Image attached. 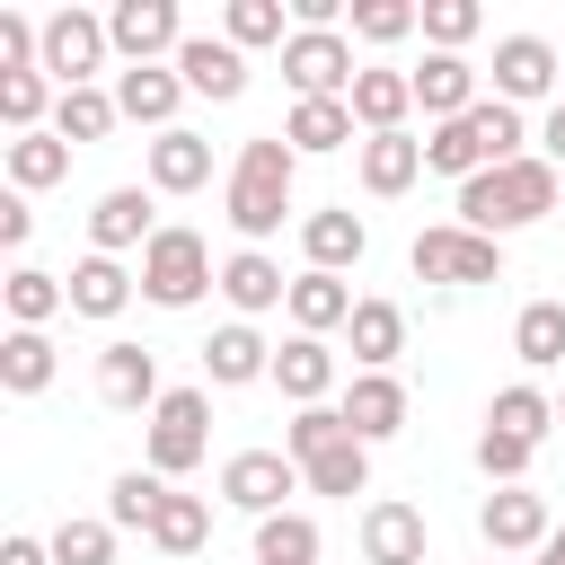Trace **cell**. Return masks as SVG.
Wrapping results in <instances>:
<instances>
[{
    "label": "cell",
    "instance_id": "bcb514c9",
    "mask_svg": "<svg viewBox=\"0 0 565 565\" xmlns=\"http://www.w3.org/2000/svg\"><path fill=\"white\" fill-rule=\"evenodd\" d=\"M53 565H115V521H62Z\"/></svg>",
    "mask_w": 565,
    "mask_h": 565
},
{
    "label": "cell",
    "instance_id": "2e32d148",
    "mask_svg": "<svg viewBox=\"0 0 565 565\" xmlns=\"http://www.w3.org/2000/svg\"><path fill=\"white\" fill-rule=\"evenodd\" d=\"M177 79H185L194 97L230 106V97L247 88V53H238L230 35H185V44H177Z\"/></svg>",
    "mask_w": 565,
    "mask_h": 565
},
{
    "label": "cell",
    "instance_id": "603a6c76",
    "mask_svg": "<svg viewBox=\"0 0 565 565\" xmlns=\"http://www.w3.org/2000/svg\"><path fill=\"white\" fill-rule=\"evenodd\" d=\"M203 380H212V388H247V380H274V344H265L247 318H230V327H212V344H203Z\"/></svg>",
    "mask_w": 565,
    "mask_h": 565
},
{
    "label": "cell",
    "instance_id": "ba28073f",
    "mask_svg": "<svg viewBox=\"0 0 565 565\" xmlns=\"http://www.w3.org/2000/svg\"><path fill=\"white\" fill-rule=\"evenodd\" d=\"M106 53H115L106 18H88V9H53V18H44V79H53V88H97Z\"/></svg>",
    "mask_w": 565,
    "mask_h": 565
},
{
    "label": "cell",
    "instance_id": "d6a6232c",
    "mask_svg": "<svg viewBox=\"0 0 565 565\" xmlns=\"http://www.w3.org/2000/svg\"><path fill=\"white\" fill-rule=\"evenodd\" d=\"M0 300H9V327H53V318L71 309V282L44 274V265H18V274L0 282Z\"/></svg>",
    "mask_w": 565,
    "mask_h": 565
},
{
    "label": "cell",
    "instance_id": "b9f144b4",
    "mask_svg": "<svg viewBox=\"0 0 565 565\" xmlns=\"http://www.w3.org/2000/svg\"><path fill=\"white\" fill-rule=\"evenodd\" d=\"M335 441H353V424H344V406H300L291 424H282V450L309 468L318 450H335Z\"/></svg>",
    "mask_w": 565,
    "mask_h": 565
},
{
    "label": "cell",
    "instance_id": "4dcf8cb0",
    "mask_svg": "<svg viewBox=\"0 0 565 565\" xmlns=\"http://www.w3.org/2000/svg\"><path fill=\"white\" fill-rule=\"evenodd\" d=\"M0 159H9V194H44V185L71 177V141H62L53 124H44V132H18Z\"/></svg>",
    "mask_w": 565,
    "mask_h": 565
},
{
    "label": "cell",
    "instance_id": "9a60e30c",
    "mask_svg": "<svg viewBox=\"0 0 565 565\" xmlns=\"http://www.w3.org/2000/svg\"><path fill=\"white\" fill-rule=\"evenodd\" d=\"M97 397H106V406H124V415H150V406L168 397V388H159V353L115 335V344L97 353Z\"/></svg>",
    "mask_w": 565,
    "mask_h": 565
},
{
    "label": "cell",
    "instance_id": "e575fe53",
    "mask_svg": "<svg viewBox=\"0 0 565 565\" xmlns=\"http://www.w3.org/2000/svg\"><path fill=\"white\" fill-rule=\"evenodd\" d=\"M300 486H309V494H335V503L371 494V441H335V450H318V459L300 468Z\"/></svg>",
    "mask_w": 565,
    "mask_h": 565
},
{
    "label": "cell",
    "instance_id": "8fae6325",
    "mask_svg": "<svg viewBox=\"0 0 565 565\" xmlns=\"http://www.w3.org/2000/svg\"><path fill=\"white\" fill-rule=\"evenodd\" d=\"M106 35H115V53H124V71H141V62H177V44H185V18H177V0H115L106 9Z\"/></svg>",
    "mask_w": 565,
    "mask_h": 565
},
{
    "label": "cell",
    "instance_id": "e0dca14e",
    "mask_svg": "<svg viewBox=\"0 0 565 565\" xmlns=\"http://www.w3.org/2000/svg\"><path fill=\"white\" fill-rule=\"evenodd\" d=\"M177 97H185L177 62H141V71H115V106H124V124H150V141H159V132H177Z\"/></svg>",
    "mask_w": 565,
    "mask_h": 565
},
{
    "label": "cell",
    "instance_id": "30bf717a",
    "mask_svg": "<svg viewBox=\"0 0 565 565\" xmlns=\"http://www.w3.org/2000/svg\"><path fill=\"white\" fill-rule=\"evenodd\" d=\"M477 530H486V547H494V556H539V547L556 539L547 494H530V486H494V494L477 503Z\"/></svg>",
    "mask_w": 565,
    "mask_h": 565
},
{
    "label": "cell",
    "instance_id": "7dc6e473",
    "mask_svg": "<svg viewBox=\"0 0 565 565\" xmlns=\"http://www.w3.org/2000/svg\"><path fill=\"white\" fill-rule=\"evenodd\" d=\"M477 26H486L477 0H424V35H433V53H459Z\"/></svg>",
    "mask_w": 565,
    "mask_h": 565
},
{
    "label": "cell",
    "instance_id": "60d3db41",
    "mask_svg": "<svg viewBox=\"0 0 565 565\" xmlns=\"http://www.w3.org/2000/svg\"><path fill=\"white\" fill-rule=\"evenodd\" d=\"M256 565H318V521H309V512L256 521Z\"/></svg>",
    "mask_w": 565,
    "mask_h": 565
},
{
    "label": "cell",
    "instance_id": "4fadbf2b",
    "mask_svg": "<svg viewBox=\"0 0 565 565\" xmlns=\"http://www.w3.org/2000/svg\"><path fill=\"white\" fill-rule=\"evenodd\" d=\"M168 221L150 212V185H106L97 203H88V256H132V247H150Z\"/></svg>",
    "mask_w": 565,
    "mask_h": 565
},
{
    "label": "cell",
    "instance_id": "f5cc1de1",
    "mask_svg": "<svg viewBox=\"0 0 565 565\" xmlns=\"http://www.w3.org/2000/svg\"><path fill=\"white\" fill-rule=\"evenodd\" d=\"M556 424H565V397H556Z\"/></svg>",
    "mask_w": 565,
    "mask_h": 565
},
{
    "label": "cell",
    "instance_id": "484cf974",
    "mask_svg": "<svg viewBox=\"0 0 565 565\" xmlns=\"http://www.w3.org/2000/svg\"><path fill=\"white\" fill-rule=\"evenodd\" d=\"M274 388H282L291 406H327V388H335L327 335H282V344H274Z\"/></svg>",
    "mask_w": 565,
    "mask_h": 565
},
{
    "label": "cell",
    "instance_id": "6da1fadb",
    "mask_svg": "<svg viewBox=\"0 0 565 565\" xmlns=\"http://www.w3.org/2000/svg\"><path fill=\"white\" fill-rule=\"evenodd\" d=\"M556 194H565V168H547V159L530 150V159L486 168V177H468V185H459V230H477V238L530 230V221H547V212H556Z\"/></svg>",
    "mask_w": 565,
    "mask_h": 565
},
{
    "label": "cell",
    "instance_id": "4316f807",
    "mask_svg": "<svg viewBox=\"0 0 565 565\" xmlns=\"http://www.w3.org/2000/svg\"><path fill=\"white\" fill-rule=\"evenodd\" d=\"M415 106H424L433 124H459V115L477 106V62H468V53H424V71H415Z\"/></svg>",
    "mask_w": 565,
    "mask_h": 565
},
{
    "label": "cell",
    "instance_id": "816d5d0a",
    "mask_svg": "<svg viewBox=\"0 0 565 565\" xmlns=\"http://www.w3.org/2000/svg\"><path fill=\"white\" fill-rule=\"evenodd\" d=\"M539 565H565V530H556V539H547V547H539Z\"/></svg>",
    "mask_w": 565,
    "mask_h": 565
},
{
    "label": "cell",
    "instance_id": "44dd1931",
    "mask_svg": "<svg viewBox=\"0 0 565 565\" xmlns=\"http://www.w3.org/2000/svg\"><path fill=\"white\" fill-rule=\"evenodd\" d=\"M362 124H353V97H291V115H282V141L300 150V159H327V150H344ZM362 150V141H353Z\"/></svg>",
    "mask_w": 565,
    "mask_h": 565
},
{
    "label": "cell",
    "instance_id": "8d00e7d4",
    "mask_svg": "<svg viewBox=\"0 0 565 565\" xmlns=\"http://www.w3.org/2000/svg\"><path fill=\"white\" fill-rule=\"evenodd\" d=\"M159 503H168V477H159V468H124V477L106 486V521H115V530H141V539H150Z\"/></svg>",
    "mask_w": 565,
    "mask_h": 565
},
{
    "label": "cell",
    "instance_id": "836d02e7",
    "mask_svg": "<svg viewBox=\"0 0 565 565\" xmlns=\"http://www.w3.org/2000/svg\"><path fill=\"white\" fill-rule=\"evenodd\" d=\"M486 424H494V433H521V441H547V433H556V397H547L539 380H512V388H494Z\"/></svg>",
    "mask_w": 565,
    "mask_h": 565
},
{
    "label": "cell",
    "instance_id": "681fc988",
    "mask_svg": "<svg viewBox=\"0 0 565 565\" xmlns=\"http://www.w3.org/2000/svg\"><path fill=\"white\" fill-rule=\"evenodd\" d=\"M0 565H53V539H26L18 530V539H0Z\"/></svg>",
    "mask_w": 565,
    "mask_h": 565
},
{
    "label": "cell",
    "instance_id": "8992f818",
    "mask_svg": "<svg viewBox=\"0 0 565 565\" xmlns=\"http://www.w3.org/2000/svg\"><path fill=\"white\" fill-rule=\"evenodd\" d=\"M282 79H291V97H353V79H362L353 35H344V26H291Z\"/></svg>",
    "mask_w": 565,
    "mask_h": 565
},
{
    "label": "cell",
    "instance_id": "d590c367",
    "mask_svg": "<svg viewBox=\"0 0 565 565\" xmlns=\"http://www.w3.org/2000/svg\"><path fill=\"white\" fill-rule=\"evenodd\" d=\"M124 124V106H115V88H62V106H53V132L79 150V141H106Z\"/></svg>",
    "mask_w": 565,
    "mask_h": 565
},
{
    "label": "cell",
    "instance_id": "3957f363",
    "mask_svg": "<svg viewBox=\"0 0 565 565\" xmlns=\"http://www.w3.org/2000/svg\"><path fill=\"white\" fill-rule=\"evenodd\" d=\"M521 141H530V132H521V106H503V97H477L459 124H433V132H424V168L468 185V177H486V168H512V159H530Z\"/></svg>",
    "mask_w": 565,
    "mask_h": 565
},
{
    "label": "cell",
    "instance_id": "7c38bea8",
    "mask_svg": "<svg viewBox=\"0 0 565 565\" xmlns=\"http://www.w3.org/2000/svg\"><path fill=\"white\" fill-rule=\"evenodd\" d=\"M565 88V53L547 44V35H503L494 44V97L503 106H539V97H556Z\"/></svg>",
    "mask_w": 565,
    "mask_h": 565
},
{
    "label": "cell",
    "instance_id": "277c9868",
    "mask_svg": "<svg viewBox=\"0 0 565 565\" xmlns=\"http://www.w3.org/2000/svg\"><path fill=\"white\" fill-rule=\"evenodd\" d=\"M203 291H221V265H212L203 230L168 221V230L141 247V300H159V309H194Z\"/></svg>",
    "mask_w": 565,
    "mask_h": 565
},
{
    "label": "cell",
    "instance_id": "52a82bcc",
    "mask_svg": "<svg viewBox=\"0 0 565 565\" xmlns=\"http://www.w3.org/2000/svg\"><path fill=\"white\" fill-rule=\"evenodd\" d=\"M150 468L159 477H185V468H203V450H212V397L203 388H168L159 406H150Z\"/></svg>",
    "mask_w": 565,
    "mask_h": 565
},
{
    "label": "cell",
    "instance_id": "f35d334b",
    "mask_svg": "<svg viewBox=\"0 0 565 565\" xmlns=\"http://www.w3.org/2000/svg\"><path fill=\"white\" fill-rule=\"evenodd\" d=\"M512 353H521L530 371H556V362H565V300H530V309L512 318Z\"/></svg>",
    "mask_w": 565,
    "mask_h": 565
},
{
    "label": "cell",
    "instance_id": "7a4b0ae2",
    "mask_svg": "<svg viewBox=\"0 0 565 565\" xmlns=\"http://www.w3.org/2000/svg\"><path fill=\"white\" fill-rule=\"evenodd\" d=\"M291 177H300V150H291L282 132H256V141H238V168H230V194H221V212H230V230H238L247 247H265V238L282 230V212H291Z\"/></svg>",
    "mask_w": 565,
    "mask_h": 565
},
{
    "label": "cell",
    "instance_id": "5b68a950",
    "mask_svg": "<svg viewBox=\"0 0 565 565\" xmlns=\"http://www.w3.org/2000/svg\"><path fill=\"white\" fill-rule=\"evenodd\" d=\"M406 265H415L424 282H450V291L503 282V238H477V230H459V221H433V230H415Z\"/></svg>",
    "mask_w": 565,
    "mask_h": 565
},
{
    "label": "cell",
    "instance_id": "c3c4849f",
    "mask_svg": "<svg viewBox=\"0 0 565 565\" xmlns=\"http://www.w3.org/2000/svg\"><path fill=\"white\" fill-rule=\"evenodd\" d=\"M26 230H35L26 194H0V247H26Z\"/></svg>",
    "mask_w": 565,
    "mask_h": 565
},
{
    "label": "cell",
    "instance_id": "f907efd6",
    "mask_svg": "<svg viewBox=\"0 0 565 565\" xmlns=\"http://www.w3.org/2000/svg\"><path fill=\"white\" fill-rule=\"evenodd\" d=\"M539 159H547V168H565V97H556V106H547V124H539Z\"/></svg>",
    "mask_w": 565,
    "mask_h": 565
},
{
    "label": "cell",
    "instance_id": "7bdbcfd3",
    "mask_svg": "<svg viewBox=\"0 0 565 565\" xmlns=\"http://www.w3.org/2000/svg\"><path fill=\"white\" fill-rule=\"evenodd\" d=\"M221 35L247 53V44H291V26H282V0H230L221 9Z\"/></svg>",
    "mask_w": 565,
    "mask_h": 565
},
{
    "label": "cell",
    "instance_id": "f6af8a7d",
    "mask_svg": "<svg viewBox=\"0 0 565 565\" xmlns=\"http://www.w3.org/2000/svg\"><path fill=\"white\" fill-rule=\"evenodd\" d=\"M530 459H539V441H521V433H494V424L477 433V468H486L494 486H521V477H530Z\"/></svg>",
    "mask_w": 565,
    "mask_h": 565
},
{
    "label": "cell",
    "instance_id": "83f0119b",
    "mask_svg": "<svg viewBox=\"0 0 565 565\" xmlns=\"http://www.w3.org/2000/svg\"><path fill=\"white\" fill-rule=\"evenodd\" d=\"M353 291H344V274H291V335H335V327H353Z\"/></svg>",
    "mask_w": 565,
    "mask_h": 565
},
{
    "label": "cell",
    "instance_id": "cb8c5ba5",
    "mask_svg": "<svg viewBox=\"0 0 565 565\" xmlns=\"http://www.w3.org/2000/svg\"><path fill=\"white\" fill-rule=\"evenodd\" d=\"M141 168H150V194H203V185H212V141L177 124V132H159V141H150V159H141Z\"/></svg>",
    "mask_w": 565,
    "mask_h": 565
},
{
    "label": "cell",
    "instance_id": "ab89813d",
    "mask_svg": "<svg viewBox=\"0 0 565 565\" xmlns=\"http://www.w3.org/2000/svg\"><path fill=\"white\" fill-rule=\"evenodd\" d=\"M44 106H62V88L44 71H0V124L9 132H44Z\"/></svg>",
    "mask_w": 565,
    "mask_h": 565
},
{
    "label": "cell",
    "instance_id": "f546056e",
    "mask_svg": "<svg viewBox=\"0 0 565 565\" xmlns=\"http://www.w3.org/2000/svg\"><path fill=\"white\" fill-rule=\"evenodd\" d=\"M53 371H62V353H53L44 327H9V335H0V388H9V397H44Z\"/></svg>",
    "mask_w": 565,
    "mask_h": 565
},
{
    "label": "cell",
    "instance_id": "d4e9b609",
    "mask_svg": "<svg viewBox=\"0 0 565 565\" xmlns=\"http://www.w3.org/2000/svg\"><path fill=\"white\" fill-rule=\"evenodd\" d=\"M362 247H371V230H362V212H344V203H327V212L300 221V256H309V274H344V265H362Z\"/></svg>",
    "mask_w": 565,
    "mask_h": 565
},
{
    "label": "cell",
    "instance_id": "9c48e42d",
    "mask_svg": "<svg viewBox=\"0 0 565 565\" xmlns=\"http://www.w3.org/2000/svg\"><path fill=\"white\" fill-rule=\"evenodd\" d=\"M282 494H300V459H291V450H238V459L221 468V503H238V512H256V521L291 512Z\"/></svg>",
    "mask_w": 565,
    "mask_h": 565
},
{
    "label": "cell",
    "instance_id": "1f68e13d",
    "mask_svg": "<svg viewBox=\"0 0 565 565\" xmlns=\"http://www.w3.org/2000/svg\"><path fill=\"white\" fill-rule=\"evenodd\" d=\"M344 344H353L362 371H397V353H406V309H397V300H362L353 327H344Z\"/></svg>",
    "mask_w": 565,
    "mask_h": 565
},
{
    "label": "cell",
    "instance_id": "ac0fdd59",
    "mask_svg": "<svg viewBox=\"0 0 565 565\" xmlns=\"http://www.w3.org/2000/svg\"><path fill=\"white\" fill-rule=\"evenodd\" d=\"M344 424H353V441H397L406 433V380L397 371H353Z\"/></svg>",
    "mask_w": 565,
    "mask_h": 565
},
{
    "label": "cell",
    "instance_id": "7402d4cb",
    "mask_svg": "<svg viewBox=\"0 0 565 565\" xmlns=\"http://www.w3.org/2000/svg\"><path fill=\"white\" fill-rule=\"evenodd\" d=\"M62 282H71V318H97V327L124 318L132 291H141V274H124V256H79Z\"/></svg>",
    "mask_w": 565,
    "mask_h": 565
},
{
    "label": "cell",
    "instance_id": "74e56055",
    "mask_svg": "<svg viewBox=\"0 0 565 565\" xmlns=\"http://www.w3.org/2000/svg\"><path fill=\"white\" fill-rule=\"evenodd\" d=\"M203 539H212V503L168 486V503H159V521H150V547H159V556H194Z\"/></svg>",
    "mask_w": 565,
    "mask_h": 565
},
{
    "label": "cell",
    "instance_id": "d6986e66",
    "mask_svg": "<svg viewBox=\"0 0 565 565\" xmlns=\"http://www.w3.org/2000/svg\"><path fill=\"white\" fill-rule=\"evenodd\" d=\"M362 565H424V512L397 494L362 503Z\"/></svg>",
    "mask_w": 565,
    "mask_h": 565
},
{
    "label": "cell",
    "instance_id": "5bb4252c",
    "mask_svg": "<svg viewBox=\"0 0 565 565\" xmlns=\"http://www.w3.org/2000/svg\"><path fill=\"white\" fill-rule=\"evenodd\" d=\"M221 300L238 318H265V309H291V274L265 256V247H230L221 256Z\"/></svg>",
    "mask_w": 565,
    "mask_h": 565
},
{
    "label": "cell",
    "instance_id": "f1b7e54d",
    "mask_svg": "<svg viewBox=\"0 0 565 565\" xmlns=\"http://www.w3.org/2000/svg\"><path fill=\"white\" fill-rule=\"evenodd\" d=\"M353 168H362V194H406V185L424 177V141H415V132H371V141L353 150Z\"/></svg>",
    "mask_w": 565,
    "mask_h": 565
},
{
    "label": "cell",
    "instance_id": "ffe728a7",
    "mask_svg": "<svg viewBox=\"0 0 565 565\" xmlns=\"http://www.w3.org/2000/svg\"><path fill=\"white\" fill-rule=\"evenodd\" d=\"M406 115H415V71L362 62V79H353V124H362V141H371V132H406Z\"/></svg>",
    "mask_w": 565,
    "mask_h": 565
},
{
    "label": "cell",
    "instance_id": "ee69618b",
    "mask_svg": "<svg viewBox=\"0 0 565 565\" xmlns=\"http://www.w3.org/2000/svg\"><path fill=\"white\" fill-rule=\"evenodd\" d=\"M415 26H424L415 0H353V35H362V44H406Z\"/></svg>",
    "mask_w": 565,
    "mask_h": 565
}]
</instances>
